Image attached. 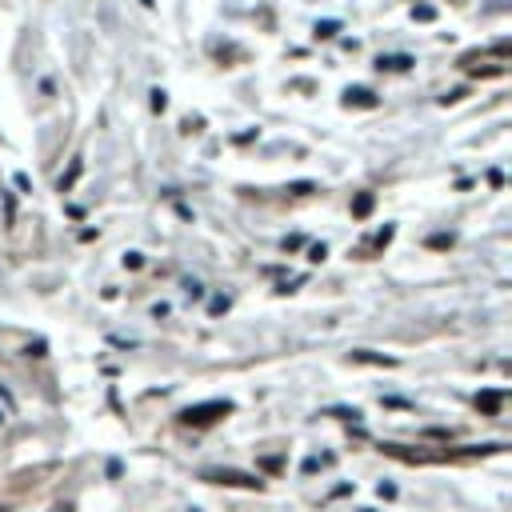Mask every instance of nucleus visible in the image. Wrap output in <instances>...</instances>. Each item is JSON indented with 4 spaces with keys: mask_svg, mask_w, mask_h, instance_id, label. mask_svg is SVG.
I'll return each mask as SVG.
<instances>
[{
    "mask_svg": "<svg viewBox=\"0 0 512 512\" xmlns=\"http://www.w3.org/2000/svg\"><path fill=\"white\" fill-rule=\"evenodd\" d=\"M232 412L229 401H204V404H189V408L181 412V424H192V428H209V424L224 421Z\"/></svg>",
    "mask_w": 512,
    "mask_h": 512,
    "instance_id": "obj_1",
    "label": "nucleus"
},
{
    "mask_svg": "<svg viewBox=\"0 0 512 512\" xmlns=\"http://www.w3.org/2000/svg\"><path fill=\"white\" fill-rule=\"evenodd\" d=\"M201 481L209 484H224V488H249V492H261L264 481L261 476H252V472H241V468H204Z\"/></svg>",
    "mask_w": 512,
    "mask_h": 512,
    "instance_id": "obj_2",
    "label": "nucleus"
},
{
    "mask_svg": "<svg viewBox=\"0 0 512 512\" xmlns=\"http://www.w3.org/2000/svg\"><path fill=\"white\" fill-rule=\"evenodd\" d=\"M344 104H348V109L352 104H356V109H376V96H372L368 89H348L344 92Z\"/></svg>",
    "mask_w": 512,
    "mask_h": 512,
    "instance_id": "obj_3",
    "label": "nucleus"
},
{
    "mask_svg": "<svg viewBox=\"0 0 512 512\" xmlns=\"http://www.w3.org/2000/svg\"><path fill=\"white\" fill-rule=\"evenodd\" d=\"M501 401H504V392H481V396H476V408L481 412H488V416H496V412H501Z\"/></svg>",
    "mask_w": 512,
    "mask_h": 512,
    "instance_id": "obj_4",
    "label": "nucleus"
},
{
    "mask_svg": "<svg viewBox=\"0 0 512 512\" xmlns=\"http://www.w3.org/2000/svg\"><path fill=\"white\" fill-rule=\"evenodd\" d=\"M381 69H392V72H404V69H412V56H381Z\"/></svg>",
    "mask_w": 512,
    "mask_h": 512,
    "instance_id": "obj_5",
    "label": "nucleus"
},
{
    "mask_svg": "<svg viewBox=\"0 0 512 512\" xmlns=\"http://www.w3.org/2000/svg\"><path fill=\"white\" fill-rule=\"evenodd\" d=\"M372 204H376V201H372V192H361V196L352 201V216H368Z\"/></svg>",
    "mask_w": 512,
    "mask_h": 512,
    "instance_id": "obj_6",
    "label": "nucleus"
},
{
    "mask_svg": "<svg viewBox=\"0 0 512 512\" xmlns=\"http://www.w3.org/2000/svg\"><path fill=\"white\" fill-rule=\"evenodd\" d=\"M352 361H368V364H396L388 356H372V352H352Z\"/></svg>",
    "mask_w": 512,
    "mask_h": 512,
    "instance_id": "obj_7",
    "label": "nucleus"
},
{
    "mask_svg": "<svg viewBox=\"0 0 512 512\" xmlns=\"http://www.w3.org/2000/svg\"><path fill=\"white\" fill-rule=\"evenodd\" d=\"M412 16H416V21H432V16H436V9H432V4H416V9H412Z\"/></svg>",
    "mask_w": 512,
    "mask_h": 512,
    "instance_id": "obj_8",
    "label": "nucleus"
},
{
    "mask_svg": "<svg viewBox=\"0 0 512 512\" xmlns=\"http://www.w3.org/2000/svg\"><path fill=\"white\" fill-rule=\"evenodd\" d=\"M312 189H316V184H312V181H301V184H292L288 192H292V196H308Z\"/></svg>",
    "mask_w": 512,
    "mask_h": 512,
    "instance_id": "obj_9",
    "label": "nucleus"
},
{
    "mask_svg": "<svg viewBox=\"0 0 512 512\" xmlns=\"http://www.w3.org/2000/svg\"><path fill=\"white\" fill-rule=\"evenodd\" d=\"M316 36H336V21H324V24H316Z\"/></svg>",
    "mask_w": 512,
    "mask_h": 512,
    "instance_id": "obj_10",
    "label": "nucleus"
},
{
    "mask_svg": "<svg viewBox=\"0 0 512 512\" xmlns=\"http://www.w3.org/2000/svg\"><path fill=\"white\" fill-rule=\"evenodd\" d=\"M164 104H169V101H164V92L156 89V92H152V109H156V112H164Z\"/></svg>",
    "mask_w": 512,
    "mask_h": 512,
    "instance_id": "obj_11",
    "label": "nucleus"
},
{
    "mask_svg": "<svg viewBox=\"0 0 512 512\" xmlns=\"http://www.w3.org/2000/svg\"><path fill=\"white\" fill-rule=\"evenodd\" d=\"M428 244H432V249H448V244H452V236H432Z\"/></svg>",
    "mask_w": 512,
    "mask_h": 512,
    "instance_id": "obj_12",
    "label": "nucleus"
}]
</instances>
